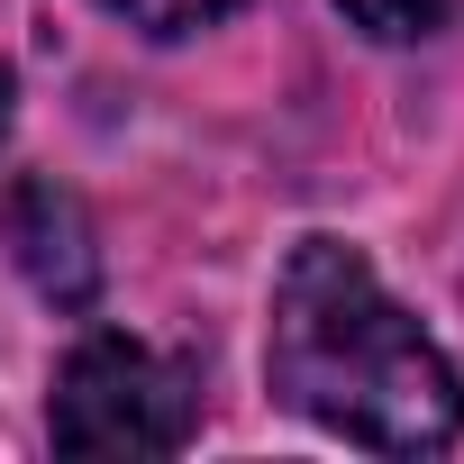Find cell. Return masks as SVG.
Here are the masks:
<instances>
[{
  "label": "cell",
  "mask_w": 464,
  "mask_h": 464,
  "mask_svg": "<svg viewBox=\"0 0 464 464\" xmlns=\"http://www.w3.org/2000/svg\"><path fill=\"white\" fill-rule=\"evenodd\" d=\"M265 382L283 410L364 455H446L464 437V382L446 346L382 292V274L346 237H301L283 256Z\"/></svg>",
  "instance_id": "cell-1"
},
{
  "label": "cell",
  "mask_w": 464,
  "mask_h": 464,
  "mask_svg": "<svg viewBox=\"0 0 464 464\" xmlns=\"http://www.w3.org/2000/svg\"><path fill=\"white\" fill-rule=\"evenodd\" d=\"M46 428H55L64 455H182L191 428H200V382L164 346L92 328L55 373Z\"/></svg>",
  "instance_id": "cell-2"
},
{
  "label": "cell",
  "mask_w": 464,
  "mask_h": 464,
  "mask_svg": "<svg viewBox=\"0 0 464 464\" xmlns=\"http://www.w3.org/2000/svg\"><path fill=\"white\" fill-rule=\"evenodd\" d=\"M10 256L55 310H92L101 246H92V218H82V200L64 182H19L10 191Z\"/></svg>",
  "instance_id": "cell-3"
},
{
  "label": "cell",
  "mask_w": 464,
  "mask_h": 464,
  "mask_svg": "<svg viewBox=\"0 0 464 464\" xmlns=\"http://www.w3.org/2000/svg\"><path fill=\"white\" fill-rule=\"evenodd\" d=\"M337 10H346L364 37H382V46H419V37H437V28L455 19V0H337Z\"/></svg>",
  "instance_id": "cell-4"
},
{
  "label": "cell",
  "mask_w": 464,
  "mask_h": 464,
  "mask_svg": "<svg viewBox=\"0 0 464 464\" xmlns=\"http://www.w3.org/2000/svg\"><path fill=\"white\" fill-rule=\"evenodd\" d=\"M110 19H128V28H146V37H191V28H218L237 0H101Z\"/></svg>",
  "instance_id": "cell-5"
},
{
  "label": "cell",
  "mask_w": 464,
  "mask_h": 464,
  "mask_svg": "<svg viewBox=\"0 0 464 464\" xmlns=\"http://www.w3.org/2000/svg\"><path fill=\"white\" fill-rule=\"evenodd\" d=\"M10 101H19V82H10V64H0V137H10Z\"/></svg>",
  "instance_id": "cell-6"
}]
</instances>
